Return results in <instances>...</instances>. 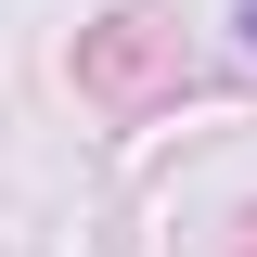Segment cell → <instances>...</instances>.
<instances>
[{
  "mask_svg": "<svg viewBox=\"0 0 257 257\" xmlns=\"http://www.w3.org/2000/svg\"><path fill=\"white\" fill-rule=\"evenodd\" d=\"M244 52H257V0H244Z\"/></svg>",
  "mask_w": 257,
  "mask_h": 257,
  "instance_id": "6da1fadb",
  "label": "cell"
}]
</instances>
